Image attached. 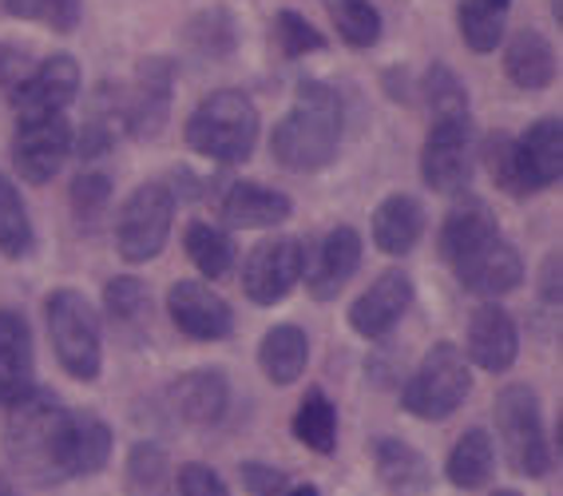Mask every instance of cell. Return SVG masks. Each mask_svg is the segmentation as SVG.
I'll return each mask as SVG.
<instances>
[{
  "label": "cell",
  "mask_w": 563,
  "mask_h": 496,
  "mask_svg": "<svg viewBox=\"0 0 563 496\" xmlns=\"http://www.w3.org/2000/svg\"><path fill=\"white\" fill-rule=\"evenodd\" d=\"M345 132V108L338 88L325 80H298L294 108L274 123L271 155L294 175H313L338 159Z\"/></svg>",
  "instance_id": "obj_1"
},
{
  "label": "cell",
  "mask_w": 563,
  "mask_h": 496,
  "mask_svg": "<svg viewBox=\"0 0 563 496\" xmlns=\"http://www.w3.org/2000/svg\"><path fill=\"white\" fill-rule=\"evenodd\" d=\"M68 433H71V409L48 389L32 385L21 401L9 406L4 421V449H9L12 469L36 485H56L68 469Z\"/></svg>",
  "instance_id": "obj_2"
},
{
  "label": "cell",
  "mask_w": 563,
  "mask_h": 496,
  "mask_svg": "<svg viewBox=\"0 0 563 496\" xmlns=\"http://www.w3.org/2000/svg\"><path fill=\"white\" fill-rule=\"evenodd\" d=\"M258 108L246 91L239 88H219L211 96H202L195 103V112L187 115V147L195 155L211 163H222V167H234V163H246L258 147Z\"/></svg>",
  "instance_id": "obj_3"
},
{
  "label": "cell",
  "mask_w": 563,
  "mask_h": 496,
  "mask_svg": "<svg viewBox=\"0 0 563 496\" xmlns=\"http://www.w3.org/2000/svg\"><path fill=\"white\" fill-rule=\"evenodd\" d=\"M44 318H48L52 350H56V362L64 365V374L76 377V382H96L103 365V334L88 298L71 286H60V290L48 294Z\"/></svg>",
  "instance_id": "obj_4"
},
{
  "label": "cell",
  "mask_w": 563,
  "mask_h": 496,
  "mask_svg": "<svg viewBox=\"0 0 563 496\" xmlns=\"http://www.w3.org/2000/svg\"><path fill=\"white\" fill-rule=\"evenodd\" d=\"M473 394V370L453 342H437L401 389V409L421 421H444Z\"/></svg>",
  "instance_id": "obj_5"
},
{
  "label": "cell",
  "mask_w": 563,
  "mask_h": 496,
  "mask_svg": "<svg viewBox=\"0 0 563 496\" xmlns=\"http://www.w3.org/2000/svg\"><path fill=\"white\" fill-rule=\"evenodd\" d=\"M496 429H500V445L508 465L520 476H543L552 469V445H548V429H543L540 397L532 385H504L496 394Z\"/></svg>",
  "instance_id": "obj_6"
},
{
  "label": "cell",
  "mask_w": 563,
  "mask_h": 496,
  "mask_svg": "<svg viewBox=\"0 0 563 496\" xmlns=\"http://www.w3.org/2000/svg\"><path fill=\"white\" fill-rule=\"evenodd\" d=\"M175 223V191L167 183H140L115 214V251L123 263H152L167 246Z\"/></svg>",
  "instance_id": "obj_7"
},
{
  "label": "cell",
  "mask_w": 563,
  "mask_h": 496,
  "mask_svg": "<svg viewBox=\"0 0 563 496\" xmlns=\"http://www.w3.org/2000/svg\"><path fill=\"white\" fill-rule=\"evenodd\" d=\"M476 167L473 115H449L429 123L421 143V179L437 195H464Z\"/></svg>",
  "instance_id": "obj_8"
},
{
  "label": "cell",
  "mask_w": 563,
  "mask_h": 496,
  "mask_svg": "<svg viewBox=\"0 0 563 496\" xmlns=\"http://www.w3.org/2000/svg\"><path fill=\"white\" fill-rule=\"evenodd\" d=\"M175 60L172 56H143L135 64L128 88H120L123 128L135 140H159L167 120H172V96H175Z\"/></svg>",
  "instance_id": "obj_9"
},
{
  "label": "cell",
  "mask_w": 563,
  "mask_h": 496,
  "mask_svg": "<svg viewBox=\"0 0 563 496\" xmlns=\"http://www.w3.org/2000/svg\"><path fill=\"white\" fill-rule=\"evenodd\" d=\"M302 239L294 234H274L262 239L246 258H242V294L254 306H278L286 302V294L302 278Z\"/></svg>",
  "instance_id": "obj_10"
},
{
  "label": "cell",
  "mask_w": 563,
  "mask_h": 496,
  "mask_svg": "<svg viewBox=\"0 0 563 496\" xmlns=\"http://www.w3.org/2000/svg\"><path fill=\"white\" fill-rule=\"evenodd\" d=\"M71 135L76 128L68 115H44V120H21L12 135V167L24 183L44 187L60 175L64 159L71 155Z\"/></svg>",
  "instance_id": "obj_11"
},
{
  "label": "cell",
  "mask_w": 563,
  "mask_h": 496,
  "mask_svg": "<svg viewBox=\"0 0 563 496\" xmlns=\"http://www.w3.org/2000/svg\"><path fill=\"white\" fill-rule=\"evenodd\" d=\"M80 96V64L71 52H52L48 60H36L32 76L12 91L9 103L21 120H44V115H64L71 100Z\"/></svg>",
  "instance_id": "obj_12"
},
{
  "label": "cell",
  "mask_w": 563,
  "mask_h": 496,
  "mask_svg": "<svg viewBox=\"0 0 563 496\" xmlns=\"http://www.w3.org/2000/svg\"><path fill=\"white\" fill-rule=\"evenodd\" d=\"M362 266V234L353 231L350 223H338L333 231H325L313 251L302 254V278L310 298L318 302H330L345 290L353 274Z\"/></svg>",
  "instance_id": "obj_13"
},
{
  "label": "cell",
  "mask_w": 563,
  "mask_h": 496,
  "mask_svg": "<svg viewBox=\"0 0 563 496\" xmlns=\"http://www.w3.org/2000/svg\"><path fill=\"white\" fill-rule=\"evenodd\" d=\"M167 315L175 330L195 342H222L234 334V310L207 283H191V278L175 283L167 290Z\"/></svg>",
  "instance_id": "obj_14"
},
{
  "label": "cell",
  "mask_w": 563,
  "mask_h": 496,
  "mask_svg": "<svg viewBox=\"0 0 563 496\" xmlns=\"http://www.w3.org/2000/svg\"><path fill=\"white\" fill-rule=\"evenodd\" d=\"M456 283L476 298H500V294L516 290L523 283V258L504 234L488 239L484 246H476L473 254H464L461 263H453Z\"/></svg>",
  "instance_id": "obj_15"
},
{
  "label": "cell",
  "mask_w": 563,
  "mask_h": 496,
  "mask_svg": "<svg viewBox=\"0 0 563 496\" xmlns=\"http://www.w3.org/2000/svg\"><path fill=\"white\" fill-rule=\"evenodd\" d=\"M464 362L481 365L484 374H504L512 370L516 354H520V330H516L512 315L496 302H481L468 318V342H464Z\"/></svg>",
  "instance_id": "obj_16"
},
{
  "label": "cell",
  "mask_w": 563,
  "mask_h": 496,
  "mask_svg": "<svg viewBox=\"0 0 563 496\" xmlns=\"http://www.w3.org/2000/svg\"><path fill=\"white\" fill-rule=\"evenodd\" d=\"M412 306V278L405 271H385L362 298H353L350 326L362 338H385L393 326L401 322Z\"/></svg>",
  "instance_id": "obj_17"
},
{
  "label": "cell",
  "mask_w": 563,
  "mask_h": 496,
  "mask_svg": "<svg viewBox=\"0 0 563 496\" xmlns=\"http://www.w3.org/2000/svg\"><path fill=\"white\" fill-rule=\"evenodd\" d=\"M294 214L290 195L262 187V183L239 179L227 183V191L219 195V219L227 227H242V231H266V227H282Z\"/></svg>",
  "instance_id": "obj_18"
},
{
  "label": "cell",
  "mask_w": 563,
  "mask_h": 496,
  "mask_svg": "<svg viewBox=\"0 0 563 496\" xmlns=\"http://www.w3.org/2000/svg\"><path fill=\"white\" fill-rule=\"evenodd\" d=\"M36 385L32 330L16 310H0V406L21 401Z\"/></svg>",
  "instance_id": "obj_19"
},
{
  "label": "cell",
  "mask_w": 563,
  "mask_h": 496,
  "mask_svg": "<svg viewBox=\"0 0 563 496\" xmlns=\"http://www.w3.org/2000/svg\"><path fill=\"white\" fill-rule=\"evenodd\" d=\"M167 401H172V409L183 421L214 426L231 406V385H227V377L219 370H191V374L175 377L172 389H167Z\"/></svg>",
  "instance_id": "obj_20"
},
{
  "label": "cell",
  "mask_w": 563,
  "mask_h": 496,
  "mask_svg": "<svg viewBox=\"0 0 563 496\" xmlns=\"http://www.w3.org/2000/svg\"><path fill=\"white\" fill-rule=\"evenodd\" d=\"M504 76L520 91H543L555 80V48L536 29H520L504 44Z\"/></svg>",
  "instance_id": "obj_21"
},
{
  "label": "cell",
  "mask_w": 563,
  "mask_h": 496,
  "mask_svg": "<svg viewBox=\"0 0 563 496\" xmlns=\"http://www.w3.org/2000/svg\"><path fill=\"white\" fill-rule=\"evenodd\" d=\"M500 227H496V214L493 207L476 199V195H464L461 203L453 211L444 214V227H441V258L449 266L461 263L464 254H473L476 246H484L488 239H496Z\"/></svg>",
  "instance_id": "obj_22"
},
{
  "label": "cell",
  "mask_w": 563,
  "mask_h": 496,
  "mask_svg": "<svg viewBox=\"0 0 563 496\" xmlns=\"http://www.w3.org/2000/svg\"><path fill=\"white\" fill-rule=\"evenodd\" d=\"M373 469H377L382 488L393 496H421L424 488L433 485L429 461L409 441H401V437H382L373 445Z\"/></svg>",
  "instance_id": "obj_23"
},
{
  "label": "cell",
  "mask_w": 563,
  "mask_h": 496,
  "mask_svg": "<svg viewBox=\"0 0 563 496\" xmlns=\"http://www.w3.org/2000/svg\"><path fill=\"white\" fill-rule=\"evenodd\" d=\"M421 234H424L421 199H412V195L401 191L377 203V211H373V243H377V251L401 258V254H409L412 246L421 243Z\"/></svg>",
  "instance_id": "obj_24"
},
{
  "label": "cell",
  "mask_w": 563,
  "mask_h": 496,
  "mask_svg": "<svg viewBox=\"0 0 563 496\" xmlns=\"http://www.w3.org/2000/svg\"><path fill=\"white\" fill-rule=\"evenodd\" d=\"M183 44L199 56V60H211L222 64L231 60L234 52L242 44V24L231 9H222V4H211V9L195 12L191 21L183 24Z\"/></svg>",
  "instance_id": "obj_25"
},
{
  "label": "cell",
  "mask_w": 563,
  "mask_h": 496,
  "mask_svg": "<svg viewBox=\"0 0 563 496\" xmlns=\"http://www.w3.org/2000/svg\"><path fill=\"white\" fill-rule=\"evenodd\" d=\"M481 163L488 167L493 183L500 187L504 195L512 199H532L540 195L532 172H528V159H523V147L512 132H488L481 143Z\"/></svg>",
  "instance_id": "obj_26"
},
{
  "label": "cell",
  "mask_w": 563,
  "mask_h": 496,
  "mask_svg": "<svg viewBox=\"0 0 563 496\" xmlns=\"http://www.w3.org/2000/svg\"><path fill=\"white\" fill-rule=\"evenodd\" d=\"M306 362H310V338H306L302 326L282 322L262 334L258 365L274 385H294L306 374Z\"/></svg>",
  "instance_id": "obj_27"
},
{
  "label": "cell",
  "mask_w": 563,
  "mask_h": 496,
  "mask_svg": "<svg viewBox=\"0 0 563 496\" xmlns=\"http://www.w3.org/2000/svg\"><path fill=\"white\" fill-rule=\"evenodd\" d=\"M523 147V159H528V172H532L536 187L548 191L555 187L563 175V123L555 115H543L536 120L523 135H516Z\"/></svg>",
  "instance_id": "obj_28"
},
{
  "label": "cell",
  "mask_w": 563,
  "mask_h": 496,
  "mask_svg": "<svg viewBox=\"0 0 563 496\" xmlns=\"http://www.w3.org/2000/svg\"><path fill=\"white\" fill-rule=\"evenodd\" d=\"M111 456V429L103 417L76 414L71 409V433H68V469L71 476H91L108 465Z\"/></svg>",
  "instance_id": "obj_29"
},
{
  "label": "cell",
  "mask_w": 563,
  "mask_h": 496,
  "mask_svg": "<svg viewBox=\"0 0 563 496\" xmlns=\"http://www.w3.org/2000/svg\"><path fill=\"white\" fill-rule=\"evenodd\" d=\"M456 29H461V41L476 56H488L508 36V9L496 4V0H461L456 4Z\"/></svg>",
  "instance_id": "obj_30"
},
{
  "label": "cell",
  "mask_w": 563,
  "mask_h": 496,
  "mask_svg": "<svg viewBox=\"0 0 563 496\" xmlns=\"http://www.w3.org/2000/svg\"><path fill=\"white\" fill-rule=\"evenodd\" d=\"M493 469H496V453L488 433L484 429H468L453 445V453H449L444 473H449V481L456 488H484L493 481Z\"/></svg>",
  "instance_id": "obj_31"
},
{
  "label": "cell",
  "mask_w": 563,
  "mask_h": 496,
  "mask_svg": "<svg viewBox=\"0 0 563 496\" xmlns=\"http://www.w3.org/2000/svg\"><path fill=\"white\" fill-rule=\"evenodd\" d=\"M294 437L313 453L330 456L338 449V409L322 389H310L294 414Z\"/></svg>",
  "instance_id": "obj_32"
},
{
  "label": "cell",
  "mask_w": 563,
  "mask_h": 496,
  "mask_svg": "<svg viewBox=\"0 0 563 496\" xmlns=\"http://www.w3.org/2000/svg\"><path fill=\"white\" fill-rule=\"evenodd\" d=\"M32 246H36V231H32L29 207H24L16 183L0 172V254L4 258H29Z\"/></svg>",
  "instance_id": "obj_33"
},
{
  "label": "cell",
  "mask_w": 563,
  "mask_h": 496,
  "mask_svg": "<svg viewBox=\"0 0 563 496\" xmlns=\"http://www.w3.org/2000/svg\"><path fill=\"white\" fill-rule=\"evenodd\" d=\"M183 246H187V258H191L207 278H222V274L234 266V258H239L234 239L214 223H191L187 234H183Z\"/></svg>",
  "instance_id": "obj_34"
},
{
  "label": "cell",
  "mask_w": 563,
  "mask_h": 496,
  "mask_svg": "<svg viewBox=\"0 0 563 496\" xmlns=\"http://www.w3.org/2000/svg\"><path fill=\"white\" fill-rule=\"evenodd\" d=\"M325 12H330L333 29H338V36H342L350 48L365 52L382 44L385 21L369 0H325Z\"/></svg>",
  "instance_id": "obj_35"
},
{
  "label": "cell",
  "mask_w": 563,
  "mask_h": 496,
  "mask_svg": "<svg viewBox=\"0 0 563 496\" xmlns=\"http://www.w3.org/2000/svg\"><path fill=\"white\" fill-rule=\"evenodd\" d=\"M128 485L131 496H172V469L167 453L152 441H140L128 456Z\"/></svg>",
  "instance_id": "obj_36"
},
{
  "label": "cell",
  "mask_w": 563,
  "mask_h": 496,
  "mask_svg": "<svg viewBox=\"0 0 563 496\" xmlns=\"http://www.w3.org/2000/svg\"><path fill=\"white\" fill-rule=\"evenodd\" d=\"M421 96H424V103H429V115H433V120L468 115V88H464V80L449 64H433V68L424 71Z\"/></svg>",
  "instance_id": "obj_37"
},
{
  "label": "cell",
  "mask_w": 563,
  "mask_h": 496,
  "mask_svg": "<svg viewBox=\"0 0 563 496\" xmlns=\"http://www.w3.org/2000/svg\"><path fill=\"white\" fill-rule=\"evenodd\" d=\"M4 12H9L12 21H32V24H44V29L68 32L80 29V16H84V4L80 0H0Z\"/></svg>",
  "instance_id": "obj_38"
},
{
  "label": "cell",
  "mask_w": 563,
  "mask_h": 496,
  "mask_svg": "<svg viewBox=\"0 0 563 496\" xmlns=\"http://www.w3.org/2000/svg\"><path fill=\"white\" fill-rule=\"evenodd\" d=\"M103 310L115 326L131 330V326H140L143 318L152 315V298H147V286L140 278H131V274H120V278H111L103 286Z\"/></svg>",
  "instance_id": "obj_39"
},
{
  "label": "cell",
  "mask_w": 563,
  "mask_h": 496,
  "mask_svg": "<svg viewBox=\"0 0 563 496\" xmlns=\"http://www.w3.org/2000/svg\"><path fill=\"white\" fill-rule=\"evenodd\" d=\"M271 36H274V48L286 56V60H302V56H313V52L325 48V36L306 21L302 12L294 9H282L271 24Z\"/></svg>",
  "instance_id": "obj_40"
},
{
  "label": "cell",
  "mask_w": 563,
  "mask_h": 496,
  "mask_svg": "<svg viewBox=\"0 0 563 496\" xmlns=\"http://www.w3.org/2000/svg\"><path fill=\"white\" fill-rule=\"evenodd\" d=\"M71 214H76V223L80 227H100V219L108 214L111 207V179L103 172H80L71 179Z\"/></svg>",
  "instance_id": "obj_41"
},
{
  "label": "cell",
  "mask_w": 563,
  "mask_h": 496,
  "mask_svg": "<svg viewBox=\"0 0 563 496\" xmlns=\"http://www.w3.org/2000/svg\"><path fill=\"white\" fill-rule=\"evenodd\" d=\"M32 68H36V56L29 48H21V44H0V91L4 96H12V91L21 88L32 76Z\"/></svg>",
  "instance_id": "obj_42"
},
{
  "label": "cell",
  "mask_w": 563,
  "mask_h": 496,
  "mask_svg": "<svg viewBox=\"0 0 563 496\" xmlns=\"http://www.w3.org/2000/svg\"><path fill=\"white\" fill-rule=\"evenodd\" d=\"M175 485H179V496H231V488L222 485V476L211 465H199V461L183 465Z\"/></svg>",
  "instance_id": "obj_43"
},
{
  "label": "cell",
  "mask_w": 563,
  "mask_h": 496,
  "mask_svg": "<svg viewBox=\"0 0 563 496\" xmlns=\"http://www.w3.org/2000/svg\"><path fill=\"white\" fill-rule=\"evenodd\" d=\"M242 481L254 496H282L286 493V473L266 465H242Z\"/></svg>",
  "instance_id": "obj_44"
},
{
  "label": "cell",
  "mask_w": 563,
  "mask_h": 496,
  "mask_svg": "<svg viewBox=\"0 0 563 496\" xmlns=\"http://www.w3.org/2000/svg\"><path fill=\"white\" fill-rule=\"evenodd\" d=\"M560 290H563V271H560V254H548L540 271V298L548 306H560Z\"/></svg>",
  "instance_id": "obj_45"
},
{
  "label": "cell",
  "mask_w": 563,
  "mask_h": 496,
  "mask_svg": "<svg viewBox=\"0 0 563 496\" xmlns=\"http://www.w3.org/2000/svg\"><path fill=\"white\" fill-rule=\"evenodd\" d=\"M382 84H385V91H389L393 103H409L412 100V80H409V71H405V68H385Z\"/></svg>",
  "instance_id": "obj_46"
},
{
  "label": "cell",
  "mask_w": 563,
  "mask_h": 496,
  "mask_svg": "<svg viewBox=\"0 0 563 496\" xmlns=\"http://www.w3.org/2000/svg\"><path fill=\"white\" fill-rule=\"evenodd\" d=\"M282 496H318V488H313V485H298V488H286Z\"/></svg>",
  "instance_id": "obj_47"
},
{
  "label": "cell",
  "mask_w": 563,
  "mask_h": 496,
  "mask_svg": "<svg viewBox=\"0 0 563 496\" xmlns=\"http://www.w3.org/2000/svg\"><path fill=\"white\" fill-rule=\"evenodd\" d=\"M548 4H552V16H555V21L563 24V0H548Z\"/></svg>",
  "instance_id": "obj_48"
},
{
  "label": "cell",
  "mask_w": 563,
  "mask_h": 496,
  "mask_svg": "<svg viewBox=\"0 0 563 496\" xmlns=\"http://www.w3.org/2000/svg\"><path fill=\"white\" fill-rule=\"evenodd\" d=\"M0 496H21V493H16V488H12L9 481H0Z\"/></svg>",
  "instance_id": "obj_49"
},
{
  "label": "cell",
  "mask_w": 563,
  "mask_h": 496,
  "mask_svg": "<svg viewBox=\"0 0 563 496\" xmlns=\"http://www.w3.org/2000/svg\"><path fill=\"white\" fill-rule=\"evenodd\" d=\"M496 4H504V9H512V0H496Z\"/></svg>",
  "instance_id": "obj_50"
},
{
  "label": "cell",
  "mask_w": 563,
  "mask_h": 496,
  "mask_svg": "<svg viewBox=\"0 0 563 496\" xmlns=\"http://www.w3.org/2000/svg\"><path fill=\"white\" fill-rule=\"evenodd\" d=\"M496 496H520V493H496Z\"/></svg>",
  "instance_id": "obj_51"
}]
</instances>
